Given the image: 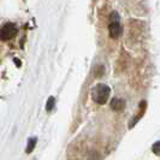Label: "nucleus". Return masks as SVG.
<instances>
[{
    "mask_svg": "<svg viewBox=\"0 0 160 160\" xmlns=\"http://www.w3.org/2000/svg\"><path fill=\"white\" fill-rule=\"evenodd\" d=\"M108 30H110L111 38H113V39H118L120 35H122V32H123V28L120 25V17L116 11L111 13Z\"/></svg>",
    "mask_w": 160,
    "mask_h": 160,
    "instance_id": "f03ea898",
    "label": "nucleus"
},
{
    "mask_svg": "<svg viewBox=\"0 0 160 160\" xmlns=\"http://www.w3.org/2000/svg\"><path fill=\"white\" fill-rule=\"evenodd\" d=\"M111 107L114 111L119 112V111H122L124 108V101L120 100V99H113L112 101H111Z\"/></svg>",
    "mask_w": 160,
    "mask_h": 160,
    "instance_id": "20e7f679",
    "label": "nucleus"
},
{
    "mask_svg": "<svg viewBox=\"0 0 160 160\" xmlns=\"http://www.w3.org/2000/svg\"><path fill=\"white\" fill-rule=\"evenodd\" d=\"M18 32L16 24L13 23H5L0 28V40L1 41H8L13 39Z\"/></svg>",
    "mask_w": 160,
    "mask_h": 160,
    "instance_id": "7ed1b4c3",
    "label": "nucleus"
},
{
    "mask_svg": "<svg viewBox=\"0 0 160 160\" xmlns=\"http://www.w3.org/2000/svg\"><path fill=\"white\" fill-rule=\"evenodd\" d=\"M159 146H160V142L158 141V142H155V143L153 144V147H152V151L155 153L157 155H159Z\"/></svg>",
    "mask_w": 160,
    "mask_h": 160,
    "instance_id": "0eeeda50",
    "label": "nucleus"
},
{
    "mask_svg": "<svg viewBox=\"0 0 160 160\" xmlns=\"http://www.w3.org/2000/svg\"><path fill=\"white\" fill-rule=\"evenodd\" d=\"M110 93H111L110 88L104 83H100V84H96L95 87L93 88L92 98H93V100L95 101L96 104L104 105L107 102V100L110 98Z\"/></svg>",
    "mask_w": 160,
    "mask_h": 160,
    "instance_id": "f257e3e1",
    "label": "nucleus"
},
{
    "mask_svg": "<svg viewBox=\"0 0 160 160\" xmlns=\"http://www.w3.org/2000/svg\"><path fill=\"white\" fill-rule=\"evenodd\" d=\"M54 104H56V100H54V98H53V96H51V98L48 99L47 105H46V110H47L48 112L53 110V106H54Z\"/></svg>",
    "mask_w": 160,
    "mask_h": 160,
    "instance_id": "423d86ee",
    "label": "nucleus"
},
{
    "mask_svg": "<svg viewBox=\"0 0 160 160\" xmlns=\"http://www.w3.org/2000/svg\"><path fill=\"white\" fill-rule=\"evenodd\" d=\"M36 138L35 137H32V138H30L29 140V142H28V147H27V153H30L34 149V147L36 146Z\"/></svg>",
    "mask_w": 160,
    "mask_h": 160,
    "instance_id": "39448f33",
    "label": "nucleus"
}]
</instances>
